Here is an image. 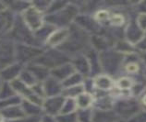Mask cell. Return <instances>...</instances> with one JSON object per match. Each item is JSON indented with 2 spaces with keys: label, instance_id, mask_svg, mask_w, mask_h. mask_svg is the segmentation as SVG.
<instances>
[{
  "label": "cell",
  "instance_id": "obj_2",
  "mask_svg": "<svg viewBox=\"0 0 146 122\" xmlns=\"http://www.w3.org/2000/svg\"><path fill=\"white\" fill-rule=\"evenodd\" d=\"M67 36V31L66 30H61V31H57L54 33L53 35L49 38V42L51 45H56L57 43L61 42Z\"/></svg>",
  "mask_w": 146,
  "mask_h": 122
},
{
  "label": "cell",
  "instance_id": "obj_7",
  "mask_svg": "<svg viewBox=\"0 0 146 122\" xmlns=\"http://www.w3.org/2000/svg\"><path fill=\"white\" fill-rule=\"evenodd\" d=\"M7 21V20H7V18L4 16V17H1L0 16V21ZM2 25H3V29H5V26H4V24L3 23H0V29L2 30Z\"/></svg>",
  "mask_w": 146,
  "mask_h": 122
},
{
  "label": "cell",
  "instance_id": "obj_4",
  "mask_svg": "<svg viewBox=\"0 0 146 122\" xmlns=\"http://www.w3.org/2000/svg\"><path fill=\"white\" fill-rule=\"evenodd\" d=\"M91 102V97H88L87 95H82L78 97V105L82 108H85L88 105H90Z\"/></svg>",
  "mask_w": 146,
  "mask_h": 122
},
{
  "label": "cell",
  "instance_id": "obj_5",
  "mask_svg": "<svg viewBox=\"0 0 146 122\" xmlns=\"http://www.w3.org/2000/svg\"><path fill=\"white\" fill-rule=\"evenodd\" d=\"M131 85H132V83L128 78H123L119 80V82H118V86L122 89H128Z\"/></svg>",
  "mask_w": 146,
  "mask_h": 122
},
{
  "label": "cell",
  "instance_id": "obj_9",
  "mask_svg": "<svg viewBox=\"0 0 146 122\" xmlns=\"http://www.w3.org/2000/svg\"><path fill=\"white\" fill-rule=\"evenodd\" d=\"M0 122H4V120H3V119L1 117H0Z\"/></svg>",
  "mask_w": 146,
  "mask_h": 122
},
{
  "label": "cell",
  "instance_id": "obj_6",
  "mask_svg": "<svg viewBox=\"0 0 146 122\" xmlns=\"http://www.w3.org/2000/svg\"><path fill=\"white\" fill-rule=\"evenodd\" d=\"M138 69V67L135 63H129L128 67H127V70H128V72H129V73H134V72H136Z\"/></svg>",
  "mask_w": 146,
  "mask_h": 122
},
{
  "label": "cell",
  "instance_id": "obj_3",
  "mask_svg": "<svg viewBox=\"0 0 146 122\" xmlns=\"http://www.w3.org/2000/svg\"><path fill=\"white\" fill-rule=\"evenodd\" d=\"M96 84L99 87H101V89H108L109 87L112 85V82H111V80L108 77H106V76L99 77L96 81Z\"/></svg>",
  "mask_w": 146,
  "mask_h": 122
},
{
  "label": "cell",
  "instance_id": "obj_8",
  "mask_svg": "<svg viewBox=\"0 0 146 122\" xmlns=\"http://www.w3.org/2000/svg\"><path fill=\"white\" fill-rule=\"evenodd\" d=\"M143 104H144V105L146 106V97H145L143 98Z\"/></svg>",
  "mask_w": 146,
  "mask_h": 122
},
{
  "label": "cell",
  "instance_id": "obj_1",
  "mask_svg": "<svg viewBox=\"0 0 146 122\" xmlns=\"http://www.w3.org/2000/svg\"><path fill=\"white\" fill-rule=\"evenodd\" d=\"M24 21L32 30L39 29L43 25V18L36 7H28L24 12Z\"/></svg>",
  "mask_w": 146,
  "mask_h": 122
}]
</instances>
